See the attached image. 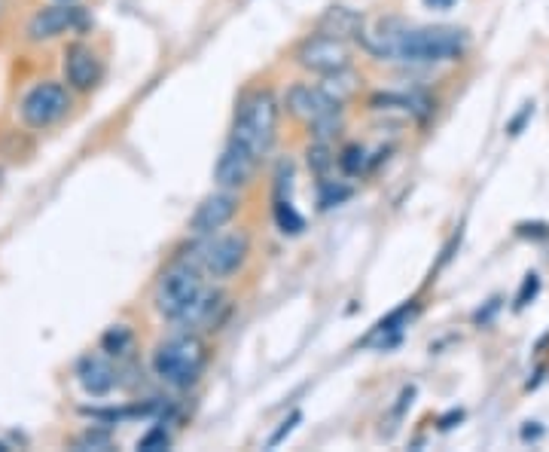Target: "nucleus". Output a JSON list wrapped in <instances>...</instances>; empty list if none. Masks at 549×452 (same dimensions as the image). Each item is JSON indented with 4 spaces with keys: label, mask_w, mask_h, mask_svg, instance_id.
<instances>
[{
    "label": "nucleus",
    "mask_w": 549,
    "mask_h": 452,
    "mask_svg": "<svg viewBox=\"0 0 549 452\" xmlns=\"http://www.w3.org/2000/svg\"><path fill=\"white\" fill-rule=\"evenodd\" d=\"M61 4H71V0H61Z\"/></svg>",
    "instance_id": "c85d7f7f"
},
{
    "label": "nucleus",
    "mask_w": 549,
    "mask_h": 452,
    "mask_svg": "<svg viewBox=\"0 0 549 452\" xmlns=\"http://www.w3.org/2000/svg\"><path fill=\"white\" fill-rule=\"evenodd\" d=\"M65 77L80 92H89L101 80V62L86 43H74L65 49Z\"/></svg>",
    "instance_id": "f8f14e48"
},
{
    "label": "nucleus",
    "mask_w": 549,
    "mask_h": 452,
    "mask_svg": "<svg viewBox=\"0 0 549 452\" xmlns=\"http://www.w3.org/2000/svg\"><path fill=\"white\" fill-rule=\"evenodd\" d=\"M333 165H336V156H333V150H330L327 141H318V144L309 147V168H312L318 178H327V172H330Z\"/></svg>",
    "instance_id": "aec40b11"
},
{
    "label": "nucleus",
    "mask_w": 549,
    "mask_h": 452,
    "mask_svg": "<svg viewBox=\"0 0 549 452\" xmlns=\"http://www.w3.org/2000/svg\"><path fill=\"white\" fill-rule=\"evenodd\" d=\"M467 49V31L461 28H409L397 25L388 49V62H409V65H440L455 62Z\"/></svg>",
    "instance_id": "f257e3e1"
},
{
    "label": "nucleus",
    "mask_w": 549,
    "mask_h": 452,
    "mask_svg": "<svg viewBox=\"0 0 549 452\" xmlns=\"http://www.w3.org/2000/svg\"><path fill=\"white\" fill-rule=\"evenodd\" d=\"M86 25V10L71 7V4H58V7H43L31 22H28V37L31 40H49L58 34H68L74 28Z\"/></svg>",
    "instance_id": "9b49d317"
},
{
    "label": "nucleus",
    "mask_w": 549,
    "mask_h": 452,
    "mask_svg": "<svg viewBox=\"0 0 549 452\" xmlns=\"http://www.w3.org/2000/svg\"><path fill=\"white\" fill-rule=\"evenodd\" d=\"M171 446V434L162 428V425H153L141 440H138V449L141 452H162V449H168Z\"/></svg>",
    "instance_id": "412c9836"
},
{
    "label": "nucleus",
    "mask_w": 549,
    "mask_h": 452,
    "mask_svg": "<svg viewBox=\"0 0 549 452\" xmlns=\"http://www.w3.org/2000/svg\"><path fill=\"white\" fill-rule=\"evenodd\" d=\"M412 312H415V306H403V309L391 312L388 318H382V321H379V324H376V327L370 330V336L363 339V346L391 349L394 343H400V336H403V327L409 324Z\"/></svg>",
    "instance_id": "2eb2a0df"
},
{
    "label": "nucleus",
    "mask_w": 549,
    "mask_h": 452,
    "mask_svg": "<svg viewBox=\"0 0 549 452\" xmlns=\"http://www.w3.org/2000/svg\"><path fill=\"white\" fill-rule=\"evenodd\" d=\"M251 251V242L244 233H229V236H220L208 245L199 248L196 254V266H202L211 278H229Z\"/></svg>",
    "instance_id": "6e6552de"
},
{
    "label": "nucleus",
    "mask_w": 549,
    "mask_h": 452,
    "mask_svg": "<svg viewBox=\"0 0 549 452\" xmlns=\"http://www.w3.org/2000/svg\"><path fill=\"white\" fill-rule=\"evenodd\" d=\"M275 132H278V101L269 89H260L241 101L229 141L244 147L251 156L263 159L275 144Z\"/></svg>",
    "instance_id": "f03ea898"
},
{
    "label": "nucleus",
    "mask_w": 549,
    "mask_h": 452,
    "mask_svg": "<svg viewBox=\"0 0 549 452\" xmlns=\"http://www.w3.org/2000/svg\"><path fill=\"white\" fill-rule=\"evenodd\" d=\"M345 199H351V187H348V184H339V181L321 178V184H318V205H321L324 211H327V208L342 205Z\"/></svg>",
    "instance_id": "6ab92c4d"
},
{
    "label": "nucleus",
    "mask_w": 549,
    "mask_h": 452,
    "mask_svg": "<svg viewBox=\"0 0 549 452\" xmlns=\"http://www.w3.org/2000/svg\"><path fill=\"white\" fill-rule=\"evenodd\" d=\"M238 205H241L238 196L229 193V190L211 193L193 211V217H190V233H196V236H214L217 230H223V226L238 214Z\"/></svg>",
    "instance_id": "1a4fd4ad"
},
{
    "label": "nucleus",
    "mask_w": 549,
    "mask_h": 452,
    "mask_svg": "<svg viewBox=\"0 0 549 452\" xmlns=\"http://www.w3.org/2000/svg\"><path fill=\"white\" fill-rule=\"evenodd\" d=\"M537 291H540V278H537V275H528V278H525V285H522V291H519V297H516V309H525L528 300L537 297Z\"/></svg>",
    "instance_id": "b1692460"
},
{
    "label": "nucleus",
    "mask_w": 549,
    "mask_h": 452,
    "mask_svg": "<svg viewBox=\"0 0 549 452\" xmlns=\"http://www.w3.org/2000/svg\"><path fill=\"white\" fill-rule=\"evenodd\" d=\"M339 168L348 178H360L366 168H370V156H366V150L360 144H351L339 153Z\"/></svg>",
    "instance_id": "a211bd4d"
},
{
    "label": "nucleus",
    "mask_w": 549,
    "mask_h": 452,
    "mask_svg": "<svg viewBox=\"0 0 549 452\" xmlns=\"http://www.w3.org/2000/svg\"><path fill=\"white\" fill-rule=\"evenodd\" d=\"M135 346V333L126 327V324H113L104 336H101V352L110 355V358H122L129 355Z\"/></svg>",
    "instance_id": "dca6fc26"
},
{
    "label": "nucleus",
    "mask_w": 549,
    "mask_h": 452,
    "mask_svg": "<svg viewBox=\"0 0 549 452\" xmlns=\"http://www.w3.org/2000/svg\"><path fill=\"white\" fill-rule=\"evenodd\" d=\"M0 452H7V446H4V443H0Z\"/></svg>",
    "instance_id": "cd10ccee"
},
{
    "label": "nucleus",
    "mask_w": 549,
    "mask_h": 452,
    "mask_svg": "<svg viewBox=\"0 0 549 452\" xmlns=\"http://www.w3.org/2000/svg\"><path fill=\"white\" fill-rule=\"evenodd\" d=\"M363 25H366V19L357 10H351V7H330L321 16L318 31L327 34V37H336V40H357Z\"/></svg>",
    "instance_id": "4468645a"
},
{
    "label": "nucleus",
    "mask_w": 549,
    "mask_h": 452,
    "mask_svg": "<svg viewBox=\"0 0 549 452\" xmlns=\"http://www.w3.org/2000/svg\"><path fill=\"white\" fill-rule=\"evenodd\" d=\"M205 294V278L193 260L171 263L156 285V309L168 321H183Z\"/></svg>",
    "instance_id": "20e7f679"
},
{
    "label": "nucleus",
    "mask_w": 549,
    "mask_h": 452,
    "mask_svg": "<svg viewBox=\"0 0 549 452\" xmlns=\"http://www.w3.org/2000/svg\"><path fill=\"white\" fill-rule=\"evenodd\" d=\"M287 110L293 117L305 120L318 141H327L336 129H339V110H342V101H336L324 86H293L287 92Z\"/></svg>",
    "instance_id": "39448f33"
},
{
    "label": "nucleus",
    "mask_w": 549,
    "mask_h": 452,
    "mask_svg": "<svg viewBox=\"0 0 549 452\" xmlns=\"http://www.w3.org/2000/svg\"><path fill=\"white\" fill-rule=\"evenodd\" d=\"M275 223H278V230H281L284 236H299V233L305 230V217H302V214L293 208V202L284 199V196L275 199Z\"/></svg>",
    "instance_id": "f3484780"
},
{
    "label": "nucleus",
    "mask_w": 549,
    "mask_h": 452,
    "mask_svg": "<svg viewBox=\"0 0 549 452\" xmlns=\"http://www.w3.org/2000/svg\"><path fill=\"white\" fill-rule=\"evenodd\" d=\"M80 385L86 394H92V398H104V394L113 391L116 385V370L107 358H98V355H89L83 364H80Z\"/></svg>",
    "instance_id": "ddd939ff"
},
{
    "label": "nucleus",
    "mask_w": 549,
    "mask_h": 452,
    "mask_svg": "<svg viewBox=\"0 0 549 452\" xmlns=\"http://www.w3.org/2000/svg\"><path fill=\"white\" fill-rule=\"evenodd\" d=\"M107 446H110V434L107 431H98V428H89L77 440V449H107Z\"/></svg>",
    "instance_id": "4be33fe9"
},
{
    "label": "nucleus",
    "mask_w": 549,
    "mask_h": 452,
    "mask_svg": "<svg viewBox=\"0 0 549 452\" xmlns=\"http://www.w3.org/2000/svg\"><path fill=\"white\" fill-rule=\"evenodd\" d=\"M531 113H534V107H531V104H525V110H522V113H519V117H516V120L510 123V135H519L522 123H525V120L531 117Z\"/></svg>",
    "instance_id": "393cba45"
},
{
    "label": "nucleus",
    "mask_w": 549,
    "mask_h": 452,
    "mask_svg": "<svg viewBox=\"0 0 549 452\" xmlns=\"http://www.w3.org/2000/svg\"><path fill=\"white\" fill-rule=\"evenodd\" d=\"M208 367V346L193 333H180L162 343L153 355L156 376L171 388H190L202 379Z\"/></svg>",
    "instance_id": "7ed1b4c3"
},
{
    "label": "nucleus",
    "mask_w": 549,
    "mask_h": 452,
    "mask_svg": "<svg viewBox=\"0 0 549 452\" xmlns=\"http://www.w3.org/2000/svg\"><path fill=\"white\" fill-rule=\"evenodd\" d=\"M257 165H260L257 156H251L244 147H238V144L229 141V144L223 147L217 165H214V181H217L223 190L244 187V184H251V178H254V172H257Z\"/></svg>",
    "instance_id": "9d476101"
},
{
    "label": "nucleus",
    "mask_w": 549,
    "mask_h": 452,
    "mask_svg": "<svg viewBox=\"0 0 549 452\" xmlns=\"http://www.w3.org/2000/svg\"><path fill=\"white\" fill-rule=\"evenodd\" d=\"M71 107V95L61 83H37L22 98V120L31 129H49L55 126Z\"/></svg>",
    "instance_id": "0eeeda50"
},
{
    "label": "nucleus",
    "mask_w": 549,
    "mask_h": 452,
    "mask_svg": "<svg viewBox=\"0 0 549 452\" xmlns=\"http://www.w3.org/2000/svg\"><path fill=\"white\" fill-rule=\"evenodd\" d=\"M461 419H464V413H461V410H452V413L440 422V428H443V431H449V428H452V422H461Z\"/></svg>",
    "instance_id": "bb28decb"
},
{
    "label": "nucleus",
    "mask_w": 549,
    "mask_h": 452,
    "mask_svg": "<svg viewBox=\"0 0 549 452\" xmlns=\"http://www.w3.org/2000/svg\"><path fill=\"white\" fill-rule=\"evenodd\" d=\"M296 62L312 71L318 77H333L339 71H348L351 68V52L345 46V40H336V37H327V34H312L305 37L296 49Z\"/></svg>",
    "instance_id": "423d86ee"
},
{
    "label": "nucleus",
    "mask_w": 549,
    "mask_h": 452,
    "mask_svg": "<svg viewBox=\"0 0 549 452\" xmlns=\"http://www.w3.org/2000/svg\"><path fill=\"white\" fill-rule=\"evenodd\" d=\"M427 10H452L458 0H421Z\"/></svg>",
    "instance_id": "a878e982"
},
{
    "label": "nucleus",
    "mask_w": 549,
    "mask_h": 452,
    "mask_svg": "<svg viewBox=\"0 0 549 452\" xmlns=\"http://www.w3.org/2000/svg\"><path fill=\"white\" fill-rule=\"evenodd\" d=\"M299 422H302V413H299V410H293V413H290V419H284V422H281V428L269 437V443H266V446H269V449H275V446H278V443H281V440H284V437H287Z\"/></svg>",
    "instance_id": "5701e85b"
}]
</instances>
